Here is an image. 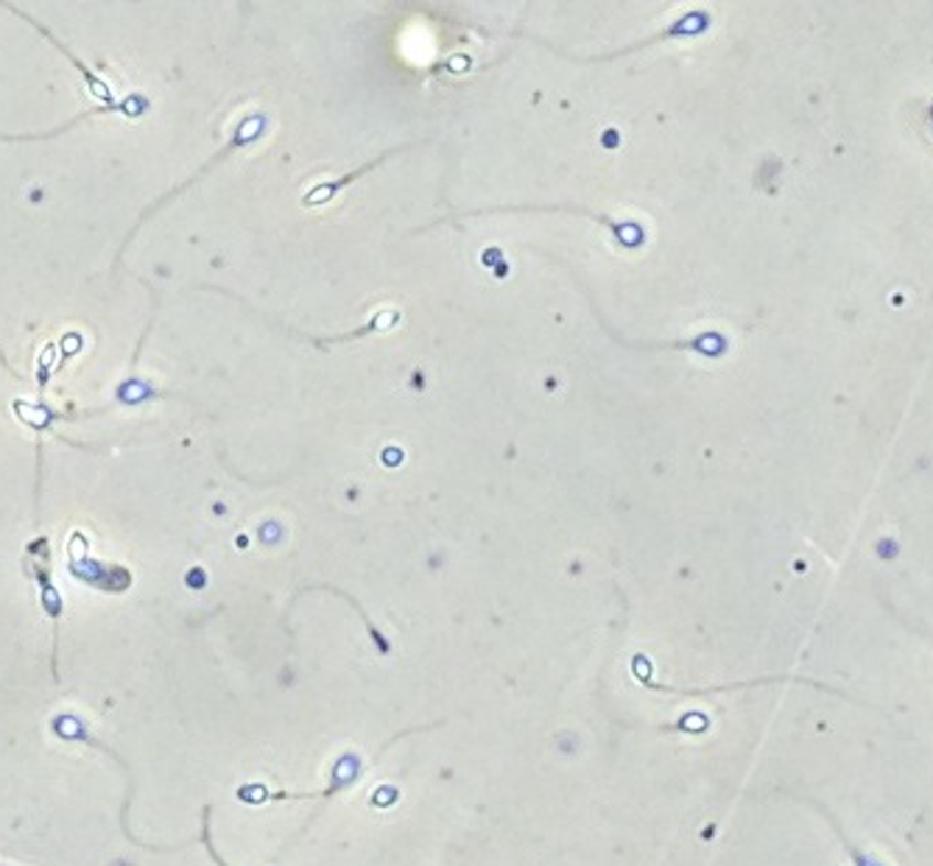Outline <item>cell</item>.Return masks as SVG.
Wrapping results in <instances>:
<instances>
[{"mask_svg":"<svg viewBox=\"0 0 933 866\" xmlns=\"http://www.w3.org/2000/svg\"><path fill=\"white\" fill-rule=\"evenodd\" d=\"M202 816H204V819H202V822H204V825H202V842H204V847H207L210 858L216 860V866H227V864H224V860H222V855L216 853V847H213V844H210V805L204 808Z\"/></svg>","mask_w":933,"mask_h":866,"instance_id":"cell-1","label":"cell"}]
</instances>
